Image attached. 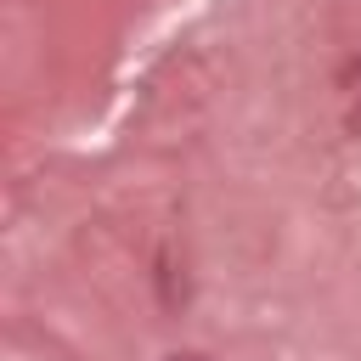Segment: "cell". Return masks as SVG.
Masks as SVG:
<instances>
[{"mask_svg":"<svg viewBox=\"0 0 361 361\" xmlns=\"http://www.w3.org/2000/svg\"><path fill=\"white\" fill-rule=\"evenodd\" d=\"M350 130H361V102H355V113H350Z\"/></svg>","mask_w":361,"mask_h":361,"instance_id":"obj_1","label":"cell"},{"mask_svg":"<svg viewBox=\"0 0 361 361\" xmlns=\"http://www.w3.org/2000/svg\"><path fill=\"white\" fill-rule=\"evenodd\" d=\"M169 361H203V355H169Z\"/></svg>","mask_w":361,"mask_h":361,"instance_id":"obj_2","label":"cell"}]
</instances>
